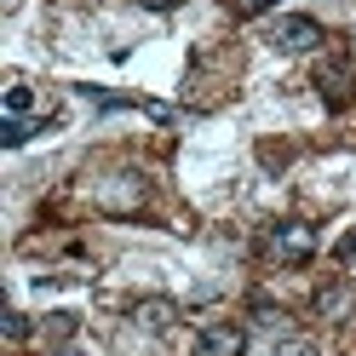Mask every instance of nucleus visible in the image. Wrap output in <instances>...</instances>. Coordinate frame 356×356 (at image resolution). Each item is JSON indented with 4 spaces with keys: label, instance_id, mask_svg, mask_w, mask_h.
Segmentation results:
<instances>
[{
    "label": "nucleus",
    "instance_id": "20e7f679",
    "mask_svg": "<svg viewBox=\"0 0 356 356\" xmlns=\"http://www.w3.org/2000/svg\"><path fill=\"white\" fill-rule=\"evenodd\" d=\"M316 92H322V104L345 109V104L356 98V81H350V70H345V63H322V70H316Z\"/></svg>",
    "mask_w": 356,
    "mask_h": 356
},
{
    "label": "nucleus",
    "instance_id": "f8f14e48",
    "mask_svg": "<svg viewBox=\"0 0 356 356\" xmlns=\"http://www.w3.org/2000/svg\"><path fill=\"white\" fill-rule=\"evenodd\" d=\"M339 259H356V230H350V236L339 241Z\"/></svg>",
    "mask_w": 356,
    "mask_h": 356
},
{
    "label": "nucleus",
    "instance_id": "4468645a",
    "mask_svg": "<svg viewBox=\"0 0 356 356\" xmlns=\"http://www.w3.org/2000/svg\"><path fill=\"white\" fill-rule=\"evenodd\" d=\"M63 356H81V350H63Z\"/></svg>",
    "mask_w": 356,
    "mask_h": 356
},
{
    "label": "nucleus",
    "instance_id": "0eeeda50",
    "mask_svg": "<svg viewBox=\"0 0 356 356\" xmlns=\"http://www.w3.org/2000/svg\"><path fill=\"white\" fill-rule=\"evenodd\" d=\"M29 138V127H24V115H12V121H0V144H6V149H17V144H24Z\"/></svg>",
    "mask_w": 356,
    "mask_h": 356
},
{
    "label": "nucleus",
    "instance_id": "6e6552de",
    "mask_svg": "<svg viewBox=\"0 0 356 356\" xmlns=\"http://www.w3.org/2000/svg\"><path fill=\"white\" fill-rule=\"evenodd\" d=\"M6 109H12V115H24V109H29V86H24V81L6 86Z\"/></svg>",
    "mask_w": 356,
    "mask_h": 356
},
{
    "label": "nucleus",
    "instance_id": "ddd939ff",
    "mask_svg": "<svg viewBox=\"0 0 356 356\" xmlns=\"http://www.w3.org/2000/svg\"><path fill=\"white\" fill-rule=\"evenodd\" d=\"M138 6H149V12H172L178 0H138Z\"/></svg>",
    "mask_w": 356,
    "mask_h": 356
},
{
    "label": "nucleus",
    "instance_id": "9d476101",
    "mask_svg": "<svg viewBox=\"0 0 356 356\" xmlns=\"http://www.w3.org/2000/svg\"><path fill=\"white\" fill-rule=\"evenodd\" d=\"M276 0H241V17H259V12H270Z\"/></svg>",
    "mask_w": 356,
    "mask_h": 356
},
{
    "label": "nucleus",
    "instance_id": "1a4fd4ad",
    "mask_svg": "<svg viewBox=\"0 0 356 356\" xmlns=\"http://www.w3.org/2000/svg\"><path fill=\"white\" fill-rule=\"evenodd\" d=\"M29 327H35V322H29V316H17V310L6 316V333H12V339H29Z\"/></svg>",
    "mask_w": 356,
    "mask_h": 356
},
{
    "label": "nucleus",
    "instance_id": "423d86ee",
    "mask_svg": "<svg viewBox=\"0 0 356 356\" xmlns=\"http://www.w3.org/2000/svg\"><path fill=\"white\" fill-rule=\"evenodd\" d=\"M132 322H144V327H167V322H172V305H167V299H144V305H132Z\"/></svg>",
    "mask_w": 356,
    "mask_h": 356
},
{
    "label": "nucleus",
    "instance_id": "39448f33",
    "mask_svg": "<svg viewBox=\"0 0 356 356\" xmlns=\"http://www.w3.org/2000/svg\"><path fill=\"white\" fill-rule=\"evenodd\" d=\"M345 310H350V287H345V282L316 293V316H345Z\"/></svg>",
    "mask_w": 356,
    "mask_h": 356
},
{
    "label": "nucleus",
    "instance_id": "f03ea898",
    "mask_svg": "<svg viewBox=\"0 0 356 356\" xmlns=\"http://www.w3.org/2000/svg\"><path fill=\"white\" fill-rule=\"evenodd\" d=\"M270 248H276V259H287V264H305L310 253H316V230L299 225V218H287V225L270 230Z\"/></svg>",
    "mask_w": 356,
    "mask_h": 356
},
{
    "label": "nucleus",
    "instance_id": "9b49d317",
    "mask_svg": "<svg viewBox=\"0 0 356 356\" xmlns=\"http://www.w3.org/2000/svg\"><path fill=\"white\" fill-rule=\"evenodd\" d=\"M276 356H316V350H310V345H305V339H293V345H282V350H276Z\"/></svg>",
    "mask_w": 356,
    "mask_h": 356
},
{
    "label": "nucleus",
    "instance_id": "7ed1b4c3",
    "mask_svg": "<svg viewBox=\"0 0 356 356\" xmlns=\"http://www.w3.org/2000/svg\"><path fill=\"white\" fill-rule=\"evenodd\" d=\"M241 350H248V333L236 322H213L195 333V356H241Z\"/></svg>",
    "mask_w": 356,
    "mask_h": 356
},
{
    "label": "nucleus",
    "instance_id": "f257e3e1",
    "mask_svg": "<svg viewBox=\"0 0 356 356\" xmlns=\"http://www.w3.org/2000/svg\"><path fill=\"white\" fill-rule=\"evenodd\" d=\"M270 47L276 52H310V47H322V24L305 17V12H287V17L270 24Z\"/></svg>",
    "mask_w": 356,
    "mask_h": 356
}]
</instances>
